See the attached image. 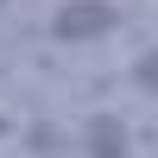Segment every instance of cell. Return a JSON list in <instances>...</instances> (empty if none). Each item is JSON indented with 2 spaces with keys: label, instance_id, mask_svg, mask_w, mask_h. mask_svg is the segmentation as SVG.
<instances>
[{
  "label": "cell",
  "instance_id": "3",
  "mask_svg": "<svg viewBox=\"0 0 158 158\" xmlns=\"http://www.w3.org/2000/svg\"><path fill=\"white\" fill-rule=\"evenodd\" d=\"M139 82H146V89H152V95H158V51H152V57H146V63H139Z\"/></svg>",
  "mask_w": 158,
  "mask_h": 158
},
{
  "label": "cell",
  "instance_id": "1",
  "mask_svg": "<svg viewBox=\"0 0 158 158\" xmlns=\"http://www.w3.org/2000/svg\"><path fill=\"white\" fill-rule=\"evenodd\" d=\"M114 25V6H101V0H76V6H57V25L51 32L57 38H95Z\"/></svg>",
  "mask_w": 158,
  "mask_h": 158
},
{
  "label": "cell",
  "instance_id": "2",
  "mask_svg": "<svg viewBox=\"0 0 158 158\" xmlns=\"http://www.w3.org/2000/svg\"><path fill=\"white\" fill-rule=\"evenodd\" d=\"M120 152H127V139H120V127H114L108 114H101V120H95V158H120Z\"/></svg>",
  "mask_w": 158,
  "mask_h": 158
}]
</instances>
